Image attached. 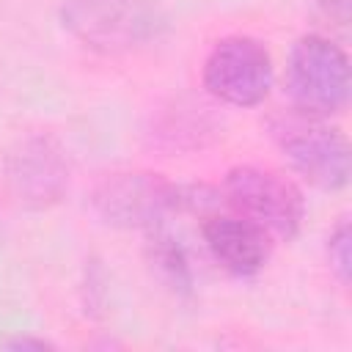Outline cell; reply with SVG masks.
I'll use <instances>...</instances> for the list:
<instances>
[{"label":"cell","instance_id":"obj_1","mask_svg":"<svg viewBox=\"0 0 352 352\" xmlns=\"http://www.w3.org/2000/svg\"><path fill=\"white\" fill-rule=\"evenodd\" d=\"M220 195L209 187H179L160 173L126 170L104 176L94 192L91 206L107 226L116 228H157L170 212L201 209L217 204Z\"/></svg>","mask_w":352,"mask_h":352},{"label":"cell","instance_id":"obj_2","mask_svg":"<svg viewBox=\"0 0 352 352\" xmlns=\"http://www.w3.org/2000/svg\"><path fill=\"white\" fill-rule=\"evenodd\" d=\"M63 28L96 52H132L154 44L165 33V14L151 0H66Z\"/></svg>","mask_w":352,"mask_h":352},{"label":"cell","instance_id":"obj_3","mask_svg":"<svg viewBox=\"0 0 352 352\" xmlns=\"http://www.w3.org/2000/svg\"><path fill=\"white\" fill-rule=\"evenodd\" d=\"M270 132L280 146L289 165L319 190H344L349 182V143L338 126L327 118L300 110L278 113L270 121Z\"/></svg>","mask_w":352,"mask_h":352},{"label":"cell","instance_id":"obj_4","mask_svg":"<svg viewBox=\"0 0 352 352\" xmlns=\"http://www.w3.org/2000/svg\"><path fill=\"white\" fill-rule=\"evenodd\" d=\"M349 60L346 52L324 36H300L286 60V94L294 110L330 118L349 102Z\"/></svg>","mask_w":352,"mask_h":352},{"label":"cell","instance_id":"obj_5","mask_svg":"<svg viewBox=\"0 0 352 352\" xmlns=\"http://www.w3.org/2000/svg\"><path fill=\"white\" fill-rule=\"evenodd\" d=\"M220 198L242 217L261 226L270 236L292 239L305 217V201L294 182L286 176L256 168L236 165L223 179Z\"/></svg>","mask_w":352,"mask_h":352},{"label":"cell","instance_id":"obj_6","mask_svg":"<svg viewBox=\"0 0 352 352\" xmlns=\"http://www.w3.org/2000/svg\"><path fill=\"white\" fill-rule=\"evenodd\" d=\"M270 50L250 36H228L212 47L204 63V88L234 107H253L272 88Z\"/></svg>","mask_w":352,"mask_h":352},{"label":"cell","instance_id":"obj_7","mask_svg":"<svg viewBox=\"0 0 352 352\" xmlns=\"http://www.w3.org/2000/svg\"><path fill=\"white\" fill-rule=\"evenodd\" d=\"M6 187L25 209H50L69 190V157L50 135L19 138L3 160Z\"/></svg>","mask_w":352,"mask_h":352},{"label":"cell","instance_id":"obj_8","mask_svg":"<svg viewBox=\"0 0 352 352\" xmlns=\"http://www.w3.org/2000/svg\"><path fill=\"white\" fill-rule=\"evenodd\" d=\"M201 234L212 258L231 275H256L270 261V234L242 214H212Z\"/></svg>","mask_w":352,"mask_h":352},{"label":"cell","instance_id":"obj_9","mask_svg":"<svg viewBox=\"0 0 352 352\" xmlns=\"http://www.w3.org/2000/svg\"><path fill=\"white\" fill-rule=\"evenodd\" d=\"M148 256H151L154 270L162 275V280L170 289L187 292L192 286V275H190L184 248L179 245V239H173L168 231H162V226L148 228Z\"/></svg>","mask_w":352,"mask_h":352},{"label":"cell","instance_id":"obj_10","mask_svg":"<svg viewBox=\"0 0 352 352\" xmlns=\"http://www.w3.org/2000/svg\"><path fill=\"white\" fill-rule=\"evenodd\" d=\"M330 245H327V253H330V267H333V272L338 275V280L341 283H346L349 280V272H352V256H349V226L346 223H341L333 234H330V239H327Z\"/></svg>","mask_w":352,"mask_h":352},{"label":"cell","instance_id":"obj_11","mask_svg":"<svg viewBox=\"0 0 352 352\" xmlns=\"http://www.w3.org/2000/svg\"><path fill=\"white\" fill-rule=\"evenodd\" d=\"M3 349H52V341L33 338V336H8L0 341Z\"/></svg>","mask_w":352,"mask_h":352}]
</instances>
